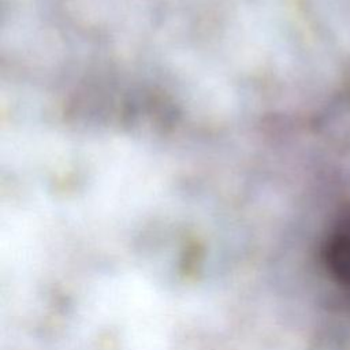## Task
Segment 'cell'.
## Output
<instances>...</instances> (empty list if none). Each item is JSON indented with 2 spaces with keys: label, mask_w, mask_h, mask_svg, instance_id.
Returning <instances> with one entry per match:
<instances>
[{
  "label": "cell",
  "mask_w": 350,
  "mask_h": 350,
  "mask_svg": "<svg viewBox=\"0 0 350 350\" xmlns=\"http://www.w3.org/2000/svg\"><path fill=\"white\" fill-rule=\"evenodd\" d=\"M328 260L335 275L350 286V228L338 234L332 241Z\"/></svg>",
  "instance_id": "1"
}]
</instances>
